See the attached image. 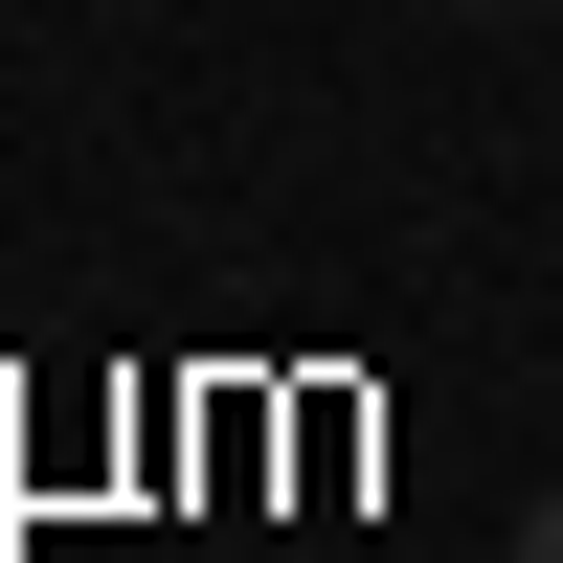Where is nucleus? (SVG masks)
<instances>
[{
	"mask_svg": "<svg viewBox=\"0 0 563 563\" xmlns=\"http://www.w3.org/2000/svg\"><path fill=\"white\" fill-rule=\"evenodd\" d=\"M519 563H563V496H541V519H519Z\"/></svg>",
	"mask_w": 563,
	"mask_h": 563,
	"instance_id": "nucleus-1",
	"label": "nucleus"
},
{
	"mask_svg": "<svg viewBox=\"0 0 563 563\" xmlns=\"http://www.w3.org/2000/svg\"><path fill=\"white\" fill-rule=\"evenodd\" d=\"M474 23H519V0H474Z\"/></svg>",
	"mask_w": 563,
	"mask_h": 563,
	"instance_id": "nucleus-2",
	"label": "nucleus"
}]
</instances>
